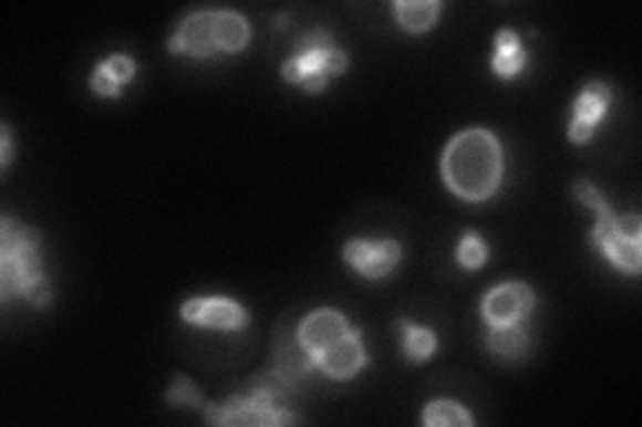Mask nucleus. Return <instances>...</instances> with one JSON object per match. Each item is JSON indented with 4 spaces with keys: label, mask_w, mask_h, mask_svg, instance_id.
<instances>
[{
    "label": "nucleus",
    "mask_w": 642,
    "mask_h": 427,
    "mask_svg": "<svg viewBox=\"0 0 642 427\" xmlns=\"http://www.w3.org/2000/svg\"><path fill=\"white\" fill-rule=\"evenodd\" d=\"M364 364H367V351H364L362 334L356 329H351L343 340H338L335 345H330L313 358V366L332 379H351L359 368H364Z\"/></svg>",
    "instance_id": "obj_11"
},
{
    "label": "nucleus",
    "mask_w": 642,
    "mask_h": 427,
    "mask_svg": "<svg viewBox=\"0 0 642 427\" xmlns=\"http://www.w3.org/2000/svg\"><path fill=\"white\" fill-rule=\"evenodd\" d=\"M485 342L493 353L506 361L525 358V353L530 351V334H528V329L522 326V321L506 323V326H490Z\"/></svg>",
    "instance_id": "obj_13"
},
{
    "label": "nucleus",
    "mask_w": 642,
    "mask_h": 427,
    "mask_svg": "<svg viewBox=\"0 0 642 427\" xmlns=\"http://www.w3.org/2000/svg\"><path fill=\"white\" fill-rule=\"evenodd\" d=\"M0 137H3V142H0V166L6 168L11 164V153H14L11 150V128L6 123L0 126Z\"/></svg>",
    "instance_id": "obj_22"
},
{
    "label": "nucleus",
    "mask_w": 642,
    "mask_h": 427,
    "mask_svg": "<svg viewBox=\"0 0 642 427\" xmlns=\"http://www.w3.org/2000/svg\"><path fill=\"white\" fill-rule=\"evenodd\" d=\"M442 177L458 198L472 204L490 198L504 177V150L496 134L487 128H464L455 134L442 155Z\"/></svg>",
    "instance_id": "obj_1"
},
{
    "label": "nucleus",
    "mask_w": 642,
    "mask_h": 427,
    "mask_svg": "<svg viewBox=\"0 0 642 427\" xmlns=\"http://www.w3.org/2000/svg\"><path fill=\"white\" fill-rule=\"evenodd\" d=\"M22 296L32 308H49L54 300L49 275L41 268V232L19 228L11 217L0 222V300Z\"/></svg>",
    "instance_id": "obj_2"
},
{
    "label": "nucleus",
    "mask_w": 642,
    "mask_h": 427,
    "mask_svg": "<svg viewBox=\"0 0 642 427\" xmlns=\"http://www.w3.org/2000/svg\"><path fill=\"white\" fill-rule=\"evenodd\" d=\"M89 86H92V92L96 96H105V100H115V96H121V88H124V86H118V83H115L111 75L102 73L100 67H96L94 73H92V81H89Z\"/></svg>",
    "instance_id": "obj_21"
},
{
    "label": "nucleus",
    "mask_w": 642,
    "mask_h": 427,
    "mask_svg": "<svg viewBox=\"0 0 642 427\" xmlns=\"http://www.w3.org/2000/svg\"><path fill=\"white\" fill-rule=\"evenodd\" d=\"M400 334H402L404 358L413 361V364H423V361L432 358V355L436 353L434 329L417 326V323L413 321H400Z\"/></svg>",
    "instance_id": "obj_15"
},
{
    "label": "nucleus",
    "mask_w": 642,
    "mask_h": 427,
    "mask_svg": "<svg viewBox=\"0 0 642 427\" xmlns=\"http://www.w3.org/2000/svg\"><path fill=\"white\" fill-rule=\"evenodd\" d=\"M610 100H613V94H610L608 83L602 81H592L581 88V94H578L573 102V115H570L568 123V139L573 142V145H587V142H592L597 123L605 118Z\"/></svg>",
    "instance_id": "obj_8"
},
{
    "label": "nucleus",
    "mask_w": 642,
    "mask_h": 427,
    "mask_svg": "<svg viewBox=\"0 0 642 427\" xmlns=\"http://www.w3.org/2000/svg\"><path fill=\"white\" fill-rule=\"evenodd\" d=\"M179 315L188 326L220 329V332H241L249 326V313L241 302L228 296H190Z\"/></svg>",
    "instance_id": "obj_5"
},
{
    "label": "nucleus",
    "mask_w": 642,
    "mask_h": 427,
    "mask_svg": "<svg viewBox=\"0 0 642 427\" xmlns=\"http://www.w3.org/2000/svg\"><path fill=\"white\" fill-rule=\"evenodd\" d=\"M576 198L581 200L583 206L594 211L597 222L592 230V241L602 254L608 257L610 262L615 264L619 270H624L632 278L640 275L642 268V222L638 214H627V217H619L602 192L597 190L592 183L581 179V183L573 185Z\"/></svg>",
    "instance_id": "obj_3"
},
{
    "label": "nucleus",
    "mask_w": 642,
    "mask_h": 427,
    "mask_svg": "<svg viewBox=\"0 0 642 427\" xmlns=\"http://www.w3.org/2000/svg\"><path fill=\"white\" fill-rule=\"evenodd\" d=\"M343 260L356 270L359 275L370 281H381L394 273V268L402 260V246L394 238L385 241H364V238H351L343 246Z\"/></svg>",
    "instance_id": "obj_6"
},
{
    "label": "nucleus",
    "mask_w": 642,
    "mask_h": 427,
    "mask_svg": "<svg viewBox=\"0 0 642 427\" xmlns=\"http://www.w3.org/2000/svg\"><path fill=\"white\" fill-rule=\"evenodd\" d=\"M166 400H169L172 406H183V409H204V396L201 390L196 387V382L183 377V374H177L175 382H172V387L166 390Z\"/></svg>",
    "instance_id": "obj_19"
},
{
    "label": "nucleus",
    "mask_w": 642,
    "mask_h": 427,
    "mask_svg": "<svg viewBox=\"0 0 642 427\" xmlns=\"http://www.w3.org/2000/svg\"><path fill=\"white\" fill-rule=\"evenodd\" d=\"M528 64V51L519 43V35L511 28L498 30L496 51H493V73L504 81L517 77Z\"/></svg>",
    "instance_id": "obj_12"
},
{
    "label": "nucleus",
    "mask_w": 642,
    "mask_h": 427,
    "mask_svg": "<svg viewBox=\"0 0 642 427\" xmlns=\"http://www.w3.org/2000/svg\"><path fill=\"white\" fill-rule=\"evenodd\" d=\"M96 67L102 70L105 75H111L118 86H124V83H128L134 77V73H137V67H134V60L132 56H126V54H113V56H107L105 62H100Z\"/></svg>",
    "instance_id": "obj_20"
},
{
    "label": "nucleus",
    "mask_w": 642,
    "mask_h": 427,
    "mask_svg": "<svg viewBox=\"0 0 642 427\" xmlns=\"http://www.w3.org/2000/svg\"><path fill=\"white\" fill-rule=\"evenodd\" d=\"M532 308H536V294L528 283H500L482 300V319L487 321V326H506L528 319Z\"/></svg>",
    "instance_id": "obj_7"
},
{
    "label": "nucleus",
    "mask_w": 642,
    "mask_h": 427,
    "mask_svg": "<svg viewBox=\"0 0 642 427\" xmlns=\"http://www.w3.org/2000/svg\"><path fill=\"white\" fill-rule=\"evenodd\" d=\"M455 260H458L460 268L479 270L482 264L487 262V243L482 241L477 232L466 230L464 238H460L458 249H455Z\"/></svg>",
    "instance_id": "obj_18"
},
{
    "label": "nucleus",
    "mask_w": 642,
    "mask_h": 427,
    "mask_svg": "<svg viewBox=\"0 0 642 427\" xmlns=\"http://www.w3.org/2000/svg\"><path fill=\"white\" fill-rule=\"evenodd\" d=\"M249 22L236 11L220 9L217 11V43H220V51H228V54H236V51H244L249 43Z\"/></svg>",
    "instance_id": "obj_16"
},
{
    "label": "nucleus",
    "mask_w": 642,
    "mask_h": 427,
    "mask_svg": "<svg viewBox=\"0 0 642 427\" xmlns=\"http://www.w3.org/2000/svg\"><path fill=\"white\" fill-rule=\"evenodd\" d=\"M396 22L402 24V30L407 32H426L439 22L442 3L436 0H400L394 6Z\"/></svg>",
    "instance_id": "obj_14"
},
{
    "label": "nucleus",
    "mask_w": 642,
    "mask_h": 427,
    "mask_svg": "<svg viewBox=\"0 0 642 427\" xmlns=\"http://www.w3.org/2000/svg\"><path fill=\"white\" fill-rule=\"evenodd\" d=\"M349 332H351L349 319H345L343 313H338V310L324 308L313 310L311 315H306V319L300 321L298 342L313 361L319 353H324L327 347L335 345V342L343 340Z\"/></svg>",
    "instance_id": "obj_10"
},
{
    "label": "nucleus",
    "mask_w": 642,
    "mask_h": 427,
    "mask_svg": "<svg viewBox=\"0 0 642 427\" xmlns=\"http://www.w3.org/2000/svg\"><path fill=\"white\" fill-rule=\"evenodd\" d=\"M349 70V54L335 46V38L327 30H311L298 38L294 54L281 67V77L308 94H321L332 77Z\"/></svg>",
    "instance_id": "obj_4"
},
{
    "label": "nucleus",
    "mask_w": 642,
    "mask_h": 427,
    "mask_svg": "<svg viewBox=\"0 0 642 427\" xmlns=\"http://www.w3.org/2000/svg\"><path fill=\"white\" fill-rule=\"evenodd\" d=\"M423 425L428 427H464L474 425V417L466 412V406H460L458 400H432V404L423 409Z\"/></svg>",
    "instance_id": "obj_17"
},
{
    "label": "nucleus",
    "mask_w": 642,
    "mask_h": 427,
    "mask_svg": "<svg viewBox=\"0 0 642 427\" xmlns=\"http://www.w3.org/2000/svg\"><path fill=\"white\" fill-rule=\"evenodd\" d=\"M169 51L188 56H211L220 51L217 43V11H196L185 17L169 41Z\"/></svg>",
    "instance_id": "obj_9"
}]
</instances>
